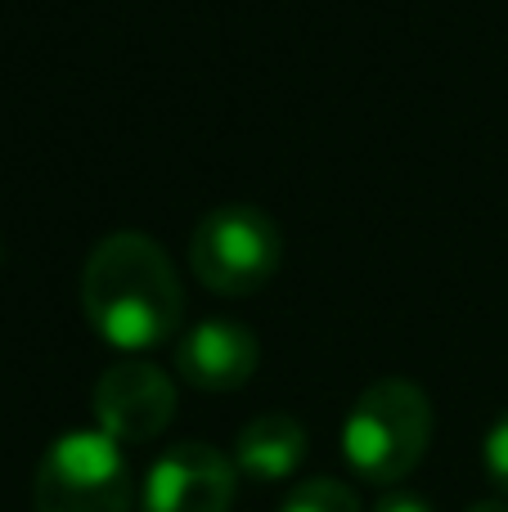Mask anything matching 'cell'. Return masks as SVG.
Instances as JSON below:
<instances>
[{
	"instance_id": "1",
	"label": "cell",
	"mask_w": 508,
	"mask_h": 512,
	"mask_svg": "<svg viewBox=\"0 0 508 512\" xmlns=\"http://www.w3.org/2000/svg\"><path fill=\"white\" fill-rule=\"evenodd\" d=\"M81 310L117 351H149L180 328L185 288L153 234L117 230L104 234L86 256Z\"/></svg>"
},
{
	"instance_id": "2",
	"label": "cell",
	"mask_w": 508,
	"mask_h": 512,
	"mask_svg": "<svg viewBox=\"0 0 508 512\" xmlns=\"http://www.w3.org/2000/svg\"><path fill=\"white\" fill-rule=\"evenodd\" d=\"M432 445V400L410 378H378L360 391L342 427V454L374 486L410 477Z\"/></svg>"
},
{
	"instance_id": "3",
	"label": "cell",
	"mask_w": 508,
	"mask_h": 512,
	"mask_svg": "<svg viewBox=\"0 0 508 512\" xmlns=\"http://www.w3.org/2000/svg\"><path fill=\"white\" fill-rule=\"evenodd\" d=\"M284 261L279 225L252 203H221L194 225L189 265L221 297H248L266 288Z\"/></svg>"
},
{
	"instance_id": "4",
	"label": "cell",
	"mask_w": 508,
	"mask_h": 512,
	"mask_svg": "<svg viewBox=\"0 0 508 512\" xmlns=\"http://www.w3.org/2000/svg\"><path fill=\"white\" fill-rule=\"evenodd\" d=\"M36 512H131L135 481L122 445L104 432H68L45 450L32 481Z\"/></svg>"
},
{
	"instance_id": "5",
	"label": "cell",
	"mask_w": 508,
	"mask_h": 512,
	"mask_svg": "<svg viewBox=\"0 0 508 512\" xmlns=\"http://www.w3.org/2000/svg\"><path fill=\"white\" fill-rule=\"evenodd\" d=\"M176 414V387L149 360H117L95 382V423L117 445H144L167 432Z\"/></svg>"
},
{
	"instance_id": "6",
	"label": "cell",
	"mask_w": 508,
	"mask_h": 512,
	"mask_svg": "<svg viewBox=\"0 0 508 512\" xmlns=\"http://www.w3.org/2000/svg\"><path fill=\"white\" fill-rule=\"evenodd\" d=\"M239 468L216 445L180 441L144 477V512H230Z\"/></svg>"
},
{
	"instance_id": "7",
	"label": "cell",
	"mask_w": 508,
	"mask_h": 512,
	"mask_svg": "<svg viewBox=\"0 0 508 512\" xmlns=\"http://www.w3.org/2000/svg\"><path fill=\"white\" fill-rule=\"evenodd\" d=\"M261 342L248 324L203 319L176 342V369L198 391H234L257 373Z\"/></svg>"
},
{
	"instance_id": "8",
	"label": "cell",
	"mask_w": 508,
	"mask_h": 512,
	"mask_svg": "<svg viewBox=\"0 0 508 512\" xmlns=\"http://www.w3.org/2000/svg\"><path fill=\"white\" fill-rule=\"evenodd\" d=\"M306 459V427L293 414H261L239 432L234 468L257 481H284Z\"/></svg>"
},
{
	"instance_id": "9",
	"label": "cell",
	"mask_w": 508,
	"mask_h": 512,
	"mask_svg": "<svg viewBox=\"0 0 508 512\" xmlns=\"http://www.w3.org/2000/svg\"><path fill=\"white\" fill-rule=\"evenodd\" d=\"M279 512H360V499L347 481L338 477H311L302 486L288 490Z\"/></svg>"
},
{
	"instance_id": "10",
	"label": "cell",
	"mask_w": 508,
	"mask_h": 512,
	"mask_svg": "<svg viewBox=\"0 0 508 512\" xmlns=\"http://www.w3.org/2000/svg\"><path fill=\"white\" fill-rule=\"evenodd\" d=\"M486 472H491V481L508 495V409L495 418L491 432H486Z\"/></svg>"
},
{
	"instance_id": "11",
	"label": "cell",
	"mask_w": 508,
	"mask_h": 512,
	"mask_svg": "<svg viewBox=\"0 0 508 512\" xmlns=\"http://www.w3.org/2000/svg\"><path fill=\"white\" fill-rule=\"evenodd\" d=\"M374 512H432V508L423 504L419 495H405V490H396V495H383V499H378Z\"/></svg>"
},
{
	"instance_id": "12",
	"label": "cell",
	"mask_w": 508,
	"mask_h": 512,
	"mask_svg": "<svg viewBox=\"0 0 508 512\" xmlns=\"http://www.w3.org/2000/svg\"><path fill=\"white\" fill-rule=\"evenodd\" d=\"M468 512H508V504L504 499H482V504H473Z\"/></svg>"
}]
</instances>
